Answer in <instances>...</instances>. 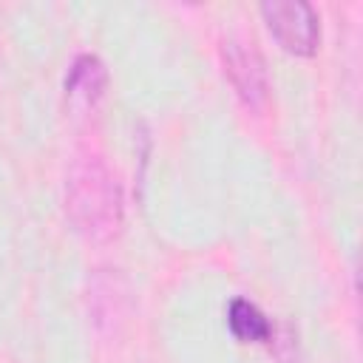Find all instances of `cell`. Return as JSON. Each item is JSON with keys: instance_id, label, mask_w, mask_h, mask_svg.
<instances>
[{"instance_id": "3957f363", "label": "cell", "mask_w": 363, "mask_h": 363, "mask_svg": "<svg viewBox=\"0 0 363 363\" xmlns=\"http://www.w3.org/2000/svg\"><path fill=\"white\" fill-rule=\"evenodd\" d=\"M221 62L238 99L250 111H264L269 99V79H267L264 57L258 54V48L241 37H230L221 43Z\"/></svg>"}, {"instance_id": "7a4b0ae2", "label": "cell", "mask_w": 363, "mask_h": 363, "mask_svg": "<svg viewBox=\"0 0 363 363\" xmlns=\"http://www.w3.org/2000/svg\"><path fill=\"white\" fill-rule=\"evenodd\" d=\"M264 23L275 43L295 54V57H312L320 45V20L318 11L303 0H272L261 3Z\"/></svg>"}, {"instance_id": "5b68a950", "label": "cell", "mask_w": 363, "mask_h": 363, "mask_svg": "<svg viewBox=\"0 0 363 363\" xmlns=\"http://www.w3.org/2000/svg\"><path fill=\"white\" fill-rule=\"evenodd\" d=\"M227 326L233 337L244 343H269L272 340V323L269 318L247 298H235L227 309Z\"/></svg>"}, {"instance_id": "6da1fadb", "label": "cell", "mask_w": 363, "mask_h": 363, "mask_svg": "<svg viewBox=\"0 0 363 363\" xmlns=\"http://www.w3.org/2000/svg\"><path fill=\"white\" fill-rule=\"evenodd\" d=\"M65 213L74 230L105 244L122 230V187L99 156H79L65 179Z\"/></svg>"}, {"instance_id": "277c9868", "label": "cell", "mask_w": 363, "mask_h": 363, "mask_svg": "<svg viewBox=\"0 0 363 363\" xmlns=\"http://www.w3.org/2000/svg\"><path fill=\"white\" fill-rule=\"evenodd\" d=\"M105 85H108V71L96 54H79L65 74V96L79 111L94 108L102 99Z\"/></svg>"}]
</instances>
